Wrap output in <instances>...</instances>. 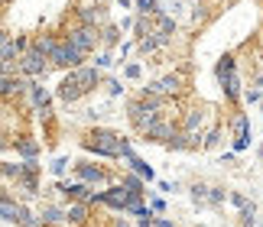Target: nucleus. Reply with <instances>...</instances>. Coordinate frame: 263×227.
<instances>
[{"mask_svg": "<svg viewBox=\"0 0 263 227\" xmlns=\"http://www.w3.org/2000/svg\"><path fill=\"white\" fill-rule=\"evenodd\" d=\"M82 146L88 153H95V156H107V159H120L124 156V149L130 146V143L120 137V133L114 130H104V127H95V130H88L85 137H82Z\"/></svg>", "mask_w": 263, "mask_h": 227, "instance_id": "1", "label": "nucleus"}, {"mask_svg": "<svg viewBox=\"0 0 263 227\" xmlns=\"http://www.w3.org/2000/svg\"><path fill=\"white\" fill-rule=\"evenodd\" d=\"M215 75H218L221 91H224V101L237 104L244 91H240V75H237V62H234V55H221L218 65H215Z\"/></svg>", "mask_w": 263, "mask_h": 227, "instance_id": "2", "label": "nucleus"}, {"mask_svg": "<svg viewBox=\"0 0 263 227\" xmlns=\"http://www.w3.org/2000/svg\"><path fill=\"white\" fill-rule=\"evenodd\" d=\"M59 39H65L72 49H78L85 59L88 55H95V49H98V29L95 26H82V23H75V26H68Z\"/></svg>", "mask_w": 263, "mask_h": 227, "instance_id": "3", "label": "nucleus"}, {"mask_svg": "<svg viewBox=\"0 0 263 227\" xmlns=\"http://www.w3.org/2000/svg\"><path fill=\"white\" fill-rule=\"evenodd\" d=\"M16 68H20V75H23V78H46L52 65H49V59H46L43 52H36V49L29 46V49H23V52H20Z\"/></svg>", "mask_w": 263, "mask_h": 227, "instance_id": "4", "label": "nucleus"}, {"mask_svg": "<svg viewBox=\"0 0 263 227\" xmlns=\"http://www.w3.org/2000/svg\"><path fill=\"white\" fill-rule=\"evenodd\" d=\"M159 117V110H153V107H146L140 98H134V101H127V120H130V127H134L140 137L146 133V127L153 123Z\"/></svg>", "mask_w": 263, "mask_h": 227, "instance_id": "5", "label": "nucleus"}, {"mask_svg": "<svg viewBox=\"0 0 263 227\" xmlns=\"http://www.w3.org/2000/svg\"><path fill=\"white\" fill-rule=\"evenodd\" d=\"M49 65H52V68H65V71H68V68L85 65V55L78 52V49H72V46L65 43V39H59L55 49L49 52Z\"/></svg>", "mask_w": 263, "mask_h": 227, "instance_id": "6", "label": "nucleus"}, {"mask_svg": "<svg viewBox=\"0 0 263 227\" xmlns=\"http://www.w3.org/2000/svg\"><path fill=\"white\" fill-rule=\"evenodd\" d=\"M156 91H159L163 98H169V101H179V98L189 91V81H185V75H182V71H169V75L156 78Z\"/></svg>", "mask_w": 263, "mask_h": 227, "instance_id": "7", "label": "nucleus"}, {"mask_svg": "<svg viewBox=\"0 0 263 227\" xmlns=\"http://www.w3.org/2000/svg\"><path fill=\"white\" fill-rule=\"evenodd\" d=\"M75 20H78L82 26H95V29H101L104 23H110V20H107V7L88 4V0H85V4H78V7H75Z\"/></svg>", "mask_w": 263, "mask_h": 227, "instance_id": "8", "label": "nucleus"}, {"mask_svg": "<svg viewBox=\"0 0 263 227\" xmlns=\"http://www.w3.org/2000/svg\"><path fill=\"white\" fill-rule=\"evenodd\" d=\"M208 117H211L208 107H189V110L179 113V130H185V133H205Z\"/></svg>", "mask_w": 263, "mask_h": 227, "instance_id": "9", "label": "nucleus"}, {"mask_svg": "<svg viewBox=\"0 0 263 227\" xmlns=\"http://www.w3.org/2000/svg\"><path fill=\"white\" fill-rule=\"evenodd\" d=\"M75 175H78V182H82V185H88V188H95V185H107L110 182V175L104 172V169H101V166H95V162H75Z\"/></svg>", "mask_w": 263, "mask_h": 227, "instance_id": "10", "label": "nucleus"}, {"mask_svg": "<svg viewBox=\"0 0 263 227\" xmlns=\"http://www.w3.org/2000/svg\"><path fill=\"white\" fill-rule=\"evenodd\" d=\"M68 75L75 78V85L82 88L85 94H91V91H95V88L101 85V81H104V78H101V71H98L95 65H78V68H68Z\"/></svg>", "mask_w": 263, "mask_h": 227, "instance_id": "11", "label": "nucleus"}, {"mask_svg": "<svg viewBox=\"0 0 263 227\" xmlns=\"http://www.w3.org/2000/svg\"><path fill=\"white\" fill-rule=\"evenodd\" d=\"M26 94H29V104L39 110V117H43V120L52 117V94H49V88L33 85V81H29V91H26Z\"/></svg>", "mask_w": 263, "mask_h": 227, "instance_id": "12", "label": "nucleus"}, {"mask_svg": "<svg viewBox=\"0 0 263 227\" xmlns=\"http://www.w3.org/2000/svg\"><path fill=\"white\" fill-rule=\"evenodd\" d=\"M166 146L173 153H192V149H201V133H185V130H176L173 137L166 140Z\"/></svg>", "mask_w": 263, "mask_h": 227, "instance_id": "13", "label": "nucleus"}, {"mask_svg": "<svg viewBox=\"0 0 263 227\" xmlns=\"http://www.w3.org/2000/svg\"><path fill=\"white\" fill-rule=\"evenodd\" d=\"M127 201H130V195L120 188V185H110V188L101 192V208H110V211H117V214H124Z\"/></svg>", "mask_w": 263, "mask_h": 227, "instance_id": "14", "label": "nucleus"}, {"mask_svg": "<svg viewBox=\"0 0 263 227\" xmlns=\"http://www.w3.org/2000/svg\"><path fill=\"white\" fill-rule=\"evenodd\" d=\"M55 98H59V101H65V104H75V101H82V98H85V91L75 85V78H72V75H65L62 81H59V88H55Z\"/></svg>", "mask_w": 263, "mask_h": 227, "instance_id": "15", "label": "nucleus"}, {"mask_svg": "<svg viewBox=\"0 0 263 227\" xmlns=\"http://www.w3.org/2000/svg\"><path fill=\"white\" fill-rule=\"evenodd\" d=\"M117 185H120V188H124V192L130 195V198H143V195H146V182L140 179L137 172H124Z\"/></svg>", "mask_w": 263, "mask_h": 227, "instance_id": "16", "label": "nucleus"}, {"mask_svg": "<svg viewBox=\"0 0 263 227\" xmlns=\"http://www.w3.org/2000/svg\"><path fill=\"white\" fill-rule=\"evenodd\" d=\"M65 221L75 224V227L88 224V221H91V204H88V201H72V204L65 208Z\"/></svg>", "mask_w": 263, "mask_h": 227, "instance_id": "17", "label": "nucleus"}, {"mask_svg": "<svg viewBox=\"0 0 263 227\" xmlns=\"http://www.w3.org/2000/svg\"><path fill=\"white\" fill-rule=\"evenodd\" d=\"M98 46H104L107 52L110 49H117L120 46V26H114V23H104L98 29Z\"/></svg>", "mask_w": 263, "mask_h": 227, "instance_id": "18", "label": "nucleus"}, {"mask_svg": "<svg viewBox=\"0 0 263 227\" xmlns=\"http://www.w3.org/2000/svg\"><path fill=\"white\" fill-rule=\"evenodd\" d=\"M124 162H127V166L134 169V172H137V175H140V179H143V182H153V179H156L153 166H146V159H140L137 153H127V156H124Z\"/></svg>", "mask_w": 263, "mask_h": 227, "instance_id": "19", "label": "nucleus"}, {"mask_svg": "<svg viewBox=\"0 0 263 227\" xmlns=\"http://www.w3.org/2000/svg\"><path fill=\"white\" fill-rule=\"evenodd\" d=\"M10 146H13L23 159H39V143H36L33 137H16L13 143H10Z\"/></svg>", "mask_w": 263, "mask_h": 227, "instance_id": "20", "label": "nucleus"}, {"mask_svg": "<svg viewBox=\"0 0 263 227\" xmlns=\"http://www.w3.org/2000/svg\"><path fill=\"white\" fill-rule=\"evenodd\" d=\"M153 33H159V36H169L173 39L176 36V16H169V13H153Z\"/></svg>", "mask_w": 263, "mask_h": 227, "instance_id": "21", "label": "nucleus"}, {"mask_svg": "<svg viewBox=\"0 0 263 227\" xmlns=\"http://www.w3.org/2000/svg\"><path fill=\"white\" fill-rule=\"evenodd\" d=\"M39 221H43V227H59V224H65V208H59V204H46V208L39 211Z\"/></svg>", "mask_w": 263, "mask_h": 227, "instance_id": "22", "label": "nucleus"}, {"mask_svg": "<svg viewBox=\"0 0 263 227\" xmlns=\"http://www.w3.org/2000/svg\"><path fill=\"white\" fill-rule=\"evenodd\" d=\"M55 43H59V36H52V33H39V36H33V43H29V46H33L36 52H43V55L49 59V52L55 49Z\"/></svg>", "mask_w": 263, "mask_h": 227, "instance_id": "23", "label": "nucleus"}, {"mask_svg": "<svg viewBox=\"0 0 263 227\" xmlns=\"http://www.w3.org/2000/svg\"><path fill=\"white\" fill-rule=\"evenodd\" d=\"M221 143V127H211L208 133H201V149H215Z\"/></svg>", "mask_w": 263, "mask_h": 227, "instance_id": "24", "label": "nucleus"}, {"mask_svg": "<svg viewBox=\"0 0 263 227\" xmlns=\"http://www.w3.org/2000/svg\"><path fill=\"white\" fill-rule=\"evenodd\" d=\"M231 130H234V133H247L250 130V117H247L244 110H237L234 117H231Z\"/></svg>", "mask_w": 263, "mask_h": 227, "instance_id": "25", "label": "nucleus"}, {"mask_svg": "<svg viewBox=\"0 0 263 227\" xmlns=\"http://www.w3.org/2000/svg\"><path fill=\"white\" fill-rule=\"evenodd\" d=\"M254 218H257V204L247 201L244 208H240V224H244V227H254Z\"/></svg>", "mask_w": 263, "mask_h": 227, "instance_id": "26", "label": "nucleus"}, {"mask_svg": "<svg viewBox=\"0 0 263 227\" xmlns=\"http://www.w3.org/2000/svg\"><path fill=\"white\" fill-rule=\"evenodd\" d=\"M91 65H95L98 71H104V68H110V65H114V55H110L107 49H101V52L95 55V62H91Z\"/></svg>", "mask_w": 263, "mask_h": 227, "instance_id": "27", "label": "nucleus"}, {"mask_svg": "<svg viewBox=\"0 0 263 227\" xmlns=\"http://www.w3.org/2000/svg\"><path fill=\"white\" fill-rule=\"evenodd\" d=\"M137 10H140V16H153L159 10V0H137Z\"/></svg>", "mask_w": 263, "mask_h": 227, "instance_id": "28", "label": "nucleus"}, {"mask_svg": "<svg viewBox=\"0 0 263 227\" xmlns=\"http://www.w3.org/2000/svg\"><path fill=\"white\" fill-rule=\"evenodd\" d=\"M250 146V130L247 133H234V153H244Z\"/></svg>", "mask_w": 263, "mask_h": 227, "instance_id": "29", "label": "nucleus"}, {"mask_svg": "<svg viewBox=\"0 0 263 227\" xmlns=\"http://www.w3.org/2000/svg\"><path fill=\"white\" fill-rule=\"evenodd\" d=\"M124 75H127L130 81H140V75H143V68H140V62H130V65L124 68Z\"/></svg>", "mask_w": 263, "mask_h": 227, "instance_id": "30", "label": "nucleus"}, {"mask_svg": "<svg viewBox=\"0 0 263 227\" xmlns=\"http://www.w3.org/2000/svg\"><path fill=\"white\" fill-rule=\"evenodd\" d=\"M192 20H195V23H205V20H208V7H205V4L192 7Z\"/></svg>", "mask_w": 263, "mask_h": 227, "instance_id": "31", "label": "nucleus"}, {"mask_svg": "<svg viewBox=\"0 0 263 227\" xmlns=\"http://www.w3.org/2000/svg\"><path fill=\"white\" fill-rule=\"evenodd\" d=\"M107 94H110V98H117V94H124V85H120V81H117V78H110V81H107Z\"/></svg>", "mask_w": 263, "mask_h": 227, "instance_id": "32", "label": "nucleus"}, {"mask_svg": "<svg viewBox=\"0 0 263 227\" xmlns=\"http://www.w3.org/2000/svg\"><path fill=\"white\" fill-rule=\"evenodd\" d=\"M49 169H52L55 175H65V169H68V159H65V156H59V159H55V162H52Z\"/></svg>", "mask_w": 263, "mask_h": 227, "instance_id": "33", "label": "nucleus"}, {"mask_svg": "<svg viewBox=\"0 0 263 227\" xmlns=\"http://www.w3.org/2000/svg\"><path fill=\"white\" fill-rule=\"evenodd\" d=\"M228 201L234 204V208H244V204H247V198H244L240 192H231V195H228Z\"/></svg>", "mask_w": 263, "mask_h": 227, "instance_id": "34", "label": "nucleus"}, {"mask_svg": "<svg viewBox=\"0 0 263 227\" xmlns=\"http://www.w3.org/2000/svg\"><path fill=\"white\" fill-rule=\"evenodd\" d=\"M149 211H153V214H166V201H163V198H153V204H149Z\"/></svg>", "mask_w": 263, "mask_h": 227, "instance_id": "35", "label": "nucleus"}, {"mask_svg": "<svg viewBox=\"0 0 263 227\" xmlns=\"http://www.w3.org/2000/svg\"><path fill=\"white\" fill-rule=\"evenodd\" d=\"M159 192H179V182H159Z\"/></svg>", "mask_w": 263, "mask_h": 227, "instance_id": "36", "label": "nucleus"}, {"mask_svg": "<svg viewBox=\"0 0 263 227\" xmlns=\"http://www.w3.org/2000/svg\"><path fill=\"white\" fill-rule=\"evenodd\" d=\"M137 227H153V214H143V218H137Z\"/></svg>", "mask_w": 263, "mask_h": 227, "instance_id": "37", "label": "nucleus"}, {"mask_svg": "<svg viewBox=\"0 0 263 227\" xmlns=\"http://www.w3.org/2000/svg\"><path fill=\"white\" fill-rule=\"evenodd\" d=\"M153 227H176L169 218H153Z\"/></svg>", "mask_w": 263, "mask_h": 227, "instance_id": "38", "label": "nucleus"}, {"mask_svg": "<svg viewBox=\"0 0 263 227\" xmlns=\"http://www.w3.org/2000/svg\"><path fill=\"white\" fill-rule=\"evenodd\" d=\"M4 43H10V33H7V29H0V46H4Z\"/></svg>", "mask_w": 263, "mask_h": 227, "instance_id": "39", "label": "nucleus"}, {"mask_svg": "<svg viewBox=\"0 0 263 227\" xmlns=\"http://www.w3.org/2000/svg\"><path fill=\"white\" fill-rule=\"evenodd\" d=\"M114 227H130V224H127L124 218H117V221H114Z\"/></svg>", "mask_w": 263, "mask_h": 227, "instance_id": "40", "label": "nucleus"}, {"mask_svg": "<svg viewBox=\"0 0 263 227\" xmlns=\"http://www.w3.org/2000/svg\"><path fill=\"white\" fill-rule=\"evenodd\" d=\"M88 4H98V7H107V0H88Z\"/></svg>", "mask_w": 263, "mask_h": 227, "instance_id": "41", "label": "nucleus"}, {"mask_svg": "<svg viewBox=\"0 0 263 227\" xmlns=\"http://www.w3.org/2000/svg\"><path fill=\"white\" fill-rule=\"evenodd\" d=\"M7 4H10V0H0V7H7Z\"/></svg>", "mask_w": 263, "mask_h": 227, "instance_id": "42", "label": "nucleus"}]
</instances>
